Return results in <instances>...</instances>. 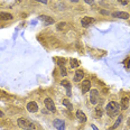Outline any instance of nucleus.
Segmentation results:
<instances>
[{
  "mask_svg": "<svg viewBox=\"0 0 130 130\" xmlns=\"http://www.w3.org/2000/svg\"><path fill=\"white\" fill-rule=\"evenodd\" d=\"M105 111H107V115L109 117H115V116L119 115V111H120V105L117 102L112 101L110 103L107 104V108H105Z\"/></svg>",
  "mask_w": 130,
  "mask_h": 130,
  "instance_id": "1",
  "label": "nucleus"
},
{
  "mask_svg": "<svg viewBox=\"0 0 130 130\" xmlns=\"http://www.w3.org/2000/svg\"><path fill=\"white\" fill-rule=\"evenodd\" d=\"M17 123H18V126H19L21 129H26V130H32V129H35V124L32 123V122H30L29 120L25 119V118H19L17 120Z\"/></svg>",
  "mask_w": 130,
  "mask_h": 130,
  "instance_id": "2",
  "label": "nucleus"
},
{
  "mask_svg": "<svg viewBox=\"0 0 130 130\" xmlns=\"http://www.w3.org/2000/svg\"><path fill=\"white\" fill-rule=\"evenodd\" d=\"M90 101L92 104H98L100 102V94L99 92H98V90H92L90 92Z\"/></svg>",
  "mask_w": 130,
  "mask_h": 130,
  "instance_id": "3",
  "label": "nucleus"
},
{
  "mask_svg": "<svg viewBox=\"0 0 130 130\" xmlns=\"http://www.w3.org/2000/svg\"><path fill=\"white\" fill-rule=\"evenodd\" d=\"M44 104H45V107L47 108V110H50L51 112H56L55 104H54V101L51 98H46L44 100Z\"/></svg>",
  "mask_w": 130,
  "mask_h": 130,
  "instance_id": "4",
  "label": "nucleus"
},
{
  "mask_svg": "<svg viewBox=\"0 0 130 130\" xmlns=\"http://www.w3.org/2000/svg\"><path fill=\"white\" fill-rule=\"evenodd\" d=\"M53 126L57 130H65V123L61 119H55V120L53 121Z\"/></svg>",
  "mask_w": 130,
  "mask_h": 130,
  "instance_id": "5",
  "label": "nucleus"
},
{
  "mask_svg": "<svg viewBox=\"0 0 130 130\" xmlns=\"http://www.w3.org/2000/svg\"><path fill=\"white\" fill-rule=\"evenodd\" d=\"M27 110L31 113L37 112V111H38V105H37V103L35 101H30L27 103Z\"/></svg>",
  "mask_w": 130,
  "mask_h": 130,
  "instance_id": "6",
  "label": "nucleus"
},
{
  "mask_svg": "<svg viewBox=\"0 0 130 130\" xmlns=\"http://www.w3.org/2000/svg\"><path fill=\"white\" fill-rule=\"evenodd\" d=\"M112 17L121 18V19H128V18H129V13L128 12H124V11H115L112 13Z\"/></svg>",
  "mask_w": 130,
  "mask_h": 130,
  "instance_id": "7",
  "label": "nucleus"
},
{
  "mask_svg": "<svg viewBox=\"0 0 130 130\" xmlns=\"http://www.w3.org/2000/svg\"><path fill=\"white\" fill-rule=\"evenodd\" d=\"M38 19H39V20H43V21H44V23L46 24V25H52V24L55 23V20H54L52 17H50V16H44V15H42V16H39V17H38Z\"/></svg>",
  "mask_w": 130,
  "mask_h": 130,
  "instance_id": "8",
  "label": "nucleus"
},
{
  "mask_svg": "<svg viewBox=\"0 0 130 130\" xmlns=\"http://www.w3.org/2000/svg\"><path fill=\"white\" fill-rule=\"evenodd\" d=\"M75 116H76V118L78 119V121H80V122H85V121L88 120L86 115L83 112V111H81V110H77L76 113H75Z\"/></svg>",
  "mask_w": 130,
  "mask_h": 130,
  "instance_id": "9",
  "label": "nucleus"
},
{
  "mask_svg": "<svg viewBox=\"0 0 130 130\" xmlns=\"http://www.w3.org/2000/svg\"><path fill=\"white\" fill-rule=\"evenodd\" d=\"M90 88H91V82L89 80L83 81V83H82V92H83V94L90 91Z\"/></svg>",
  "mask_w": 130,
  "mask_h": 130,
  "instance_id": "10",
  "label": "nucleus"
},
{
  "mask_svg": "<svg viewBox=\"0 0 130 130\" xmlns=\"http://www.w3.org/2000/svg\"><path fill=\"white\" fill-rule=\"evenodd\" d=\"M83 76H84V72L82 70H77L74 75V81L75 82H80V81L83 80Z\"/></svg>",
  "mask_w": 130,
  "mask_h": 130,
  "instance_id": "11",
  "label": "nucleus"
},
{
  "mask_svg": "<svg viewBox=\"0 0 130 130\" xmlns=\"http://www.w3.org/2000/svg\"><path fill=\"white\" fill-rule=\"evenodd\" d=\"M12 15L8 12H0V20L2 21H9V20H12Z\"/></svg>",
  "mask_w": 130,
  "mask_h": 130,
  "instance_id": "12",
  "label": "nucleus"
},
{
  "mask_svg": "<svg viewBox=\"0 0 130 130\" xmlns=\"http://www.w3.org/2000/svg\"><path fill=\"white\" fill-rule=\"evenodd\" d=\"M93 21H94V19L92 17H84L82 19V21H81V24H82L83 27H88L89 25H91Z\"/></svg>",
  "mask_w": 130,
  "mask_h": 130,
  "instance_id": "13",
  "label": "nucleus"
},
{
  "mask_svg": "<svg viewBox=\"0 0 130 130\" xmlns=\"http://www.w3.org/2000/svg\"><path fill=\"white\" fill-rule=\"evenodd\" d=\"M70 64H71V67H72V69L80 66V62H78L77 59H75V58H71V59H70Z\"/></svg>",
  "mask_w": 130,
  "mask_h": 130,
  "instance_id": "14",
  "label": "nucleus"
},
{
  "mask_svg": "<svg viewBox=\"0 0 130 130\" xmlns=\"http://www.w3.org/2000/svg\"><path fill=\"white\" fill-rule=\"evenodd\" d=\"M121 120H122V116H119V118L117 119V121H116L115 124H113V126L111 127L110 129H111V130H115V129H117L118 127H119V124L121 123Z\"/></svg>",
  "mask_w": 130,
  "mask_h": 130,
  "instance_id": "15",
  "label": "nucleus"
},
{
  "mask_svg": "<svg viewBox=\"0 0 130 130\" xmlns=\"http://www.w3.org/2000/svg\"><path fill=\"white\" fill-rule=\"evenodd\" d=\"M61 84L63 85V86H66V88H67V95H69V96L71 95V91H70V82H69V81L63 80V81L61 82Z\"/></svg>",
  "mask_w": 130,
  "mask_h": 130,
  "instance_id": "16",
  "label": "nucleus"
},
{
  "mask_svg": "<svg viewBox=\"0 0 130 130\" xmlns=\"http://www.w3.org/2000/svg\"><path fill=\"white\" fill-rule=\"evenodd\" d=\"M128 104H129L128 98H122V100H121V107H122L123 109H127V108H128Z\"/></svg>",
  "mask_w": 130,
  "mask_h": 130,
  "instance_id": "17",
  "label": "nucleus"
},
{
  "mask_svg": "<svg viewBox=\"0 0 130 130\" xmlns=\"http://www.w3.org/2000/svg\"><path fill=\"white\" fill-rule=\"evenodd\" d=\"M102 113H103V111H102V108H101V107H98L96 109H95V115H96V117H101Z\"/></svg>",
  "mask_w": 130,
  "mask_h": 130,
  "instance_id": "18",
  "label": "nucleus"
},
{
  "mask_svg": "<svg viewBox=\"0 0 130 130\" xmlns=\"http://www.w3.org/2000/svg\"><path fill=\"white\" fill-rule=\"evenodd\" d=\"M63 104L65 105V107H67V108H69V110H72V109H73L72 104L69 102V100H64V101H63Z\"/></svg>",
  "mask_w": 130,
  "mask_h": 130,
  "instance_id": "19",
  "label": "nucleus"
},
{
  "mask_svg": "<svg viewBox=\"0 0 130 130\" xmlns=\"http://www.w3.org/2000/svg\"><path fill=\"white\" fill-rule=\"evenodd\" d=\"M61 75L62 76H66L67 75V70L65 69V66H61Z\"/></svg>",
  "mask_w": 130,
  "mask_h": 130,
  "instance_id": "20",
  "label": "nucleus"
},
{
  "mask_svg": "<svg viewBox=\"0 0 130 130\" xmlns=\"http://www.w3.org/2000/svg\"><path fill=\"white\" fill-rule=\"evenodd\" d=\"M65 62H66V61H65L64 58H59V59H58V65H59V66H64V65H65Z\"/></svg>",
  "mask_w": 130,
  "mask_h": 130,
  "instance_id": "21",
  "label": "nucleus"
},
{
  "mask_svg": "<svg viewBox=\"0 0 130 130\" xmlns=\"http://www.w3.org/2000/svg\"><path fill=\"white\" fill-rule=\"evenodd\" d=\"M63 27H65V23H61L57 25V29H59V30H62L63 29Z\"/></svg>",
  "mask_w": 130,
  "mask_h": 130,
  "instance_id": "22",
  "label": "nucleus"
},
{
  "mask_svg": "<svg viewBox=\"0 0 130 130\" xmlns=\"http://www.w3.org/2000/svg\"><path fill=\"white\" fill-rule=\"evenodd\" d=\"M88 5H93L94 4V0H84Z\"/></svg>",
  "mask_w": 130,
  "mask_h": 130,
  "instance_id": "23",
  "label": "nucleus"
},
{
  "mask_svg": "<svg viewBox=\"0 0 130 130\" xmlns=\"http://www.w3.org/2000/svg\"><path fill=\"white\" fill-rule=\"evenodd\" d=\"M37 1L42 2V4H47V2H48V0H37Z\"/></svg>",
  "mask_w": 130,
  "mask_h": 130,
  "instance_id": "24",
  "label": "nucleus"
},
{
  "mask_svg": "<svg viewBox=\"0 0 130 130\" xmlns=\"http://www.w3.org/2000/svg\"><path fill=\"white\" fill-rule=\"evenodd\" d=\"M119 2H122V5H126L127 4V0H118Z\"/></svg>",
  "mask_w": 130,
  "mask_h": 130,
  "instance_id": "25",
  "label": "nucleus"
},
{
  "mask_svg": "<svg viewBox=\"0 0 130 130\" xmlns=\"http://www.w3.org/2000/svg\"><path fill=\"white\" fill-rule=\"evenodd\" d=\"M92 128H93V130H99V129H98L95 126H94V124H92Z\"/></svg>",
  "mask_w": 130,
  "mask_h": 130,
  "instance_id": "26",
  "label": "nucleus"
},
{
  "mask_svg": "<svg viewBox=\"0 0 130 130\" xmlns=\"http://www.w3.org/2000/svg\"><path fill=\"white\" fill-rule=\"evenodd\" d=\"M70 1H71V2H74V4H75V2H78V0H70Z\"/></svg>",
  "mask_w": 130,
  "mask_h": 130,
  "instance_id": "27",
  "label": "nucleus"
},
{
  "mask_svg": "<svg viewBox=\"0 0 130 130\" xmlns=\"http://www.w3.org/2000/svg\"><path fill=\"white\" fill-rule=\"evenodd\" d=\"M0 117H2V112H1V111H0Z\"/></svg>",
  "mask_w": 130,
  "mask_h": 130,
  "instance_id": "28",
  "label": "nucleus"
}]
</instances>
